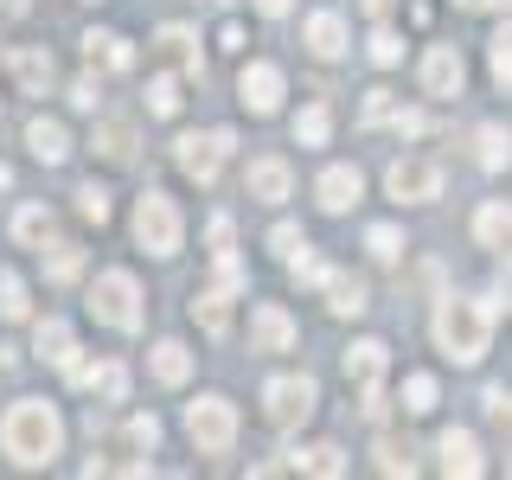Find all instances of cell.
<instances>
[{
    "instance_id": "6da1fadb",
    "label": "cell",
    "mask_w": 512,
    "mask_h": 480,
    "mask_svg": "<svg viewBox=\"0 0 512 480\" xmlns=\"http://www.w3.org/2000/svg\"><path fill=\"white\" fill-rule=\"evenodd\" d=\"M0 448H7L20 468H45V461L64 448V423L45 397H20L7 416H0Z\"/></svg>"
},
{
    "instance_id": "7a4b0ae2",
    "label": "cell",
    "mask_w": 512,
    "mask_h": 480,
    "mask_svg": "<svg viewBox=\"0 0 512 480\" xmlns=\"http://www.w3.org/2000/svg\"><path fill=\"white\" fill-rule=\"evenodd\" d=\"M487 340H493V301L448 295L442 308H436V346L455 365H480V359H487Z\"/></svg>"
},
{
    "instance_id": "3957f363",
    "label": "cell",
    "mask_w": 512,
    "mask_h": 480,
    "mask_svg": "<svg viewBox=\"0 0 512 480\" xmlns=\"http://www.w3.org/2000/svg\"><path fill=\"white\" fill-rule=\"evenodd\" d=\"M90 314L103 320V327H116V333H135L141 327V288L128 269H103V276L90 282Z\"/></svg>"
},
{
    "instance_id": "277c9868",
    "label": "cell",
    "mask_w": 512,
    "mask_h": 480,
    "mask_svg": "<svg viewBox=\"0 0 512 480\" xmlns=\"http://www.w3.org/2000/svg\"><path fill=\"white\" fill-rule=\"evenodd\" d=\"M180 205L167 199V192H141L135 199V244L148 250V256H173L180 250Z\"/></svg>"
},
{
    "instance_id": "5b68a950",
    "label": "cell",
    "mask_w": 512,
    "mask_h": 480,
    "mask_svg": "<svg viewBox=\"0 0 512 480\" xmlns=\"http://www.w3.org/2000/svg\"><path fill=\"white\" fill-rule=\"evenodd\" d=\"M186 436H192L199 455H231L237 404H231V397H199V404H186Z\"/></svg>"
},
{
    "instance_id": "8992f818",
    "label": "cell",
    "mask_w": 512,
    "mask_h": 480,
    "mask_svg": "<svg viewBox=\"0 0 512 480\" xmlns=\"http://www.w3.org/2000/svg\"><path fill=\"white\" fill-rule=\"evenodd\" d=\"M384 365H391V352H384L378 340H359V346H346V378L359 384V410L372 416H384Z\"/></svg>"
},
{
    "instance_id": "52a82bcc",
    "label": "cell",
    "mask_w": 512,
    "mask_h": 480,
    "mask_svg": "<svg viewBox=\"0 0 512 480\" xmlns=\"http://www.w3.org/2000/svg\"><path fill=\"white\" fill-rule=\"evenodd\" d=\"M231 148H237V135H231V128H212V135H180V141H173V160H180V173H186V180L212 186Z\"/></svg>"
},
{
    "instance_id": "ba28073f",
    "label": "cell",
    "mask_w": 512,
    "mask_h": 480,
    "mask_svg": "<svg viewBox=\"0 0 512 480\" xmlns=\"http://www.w3.org/2000/svg\"><path fill=\"white\" fill-rule=\"evenodd\" d=\"M314 404H320L314 378H269V384H263V416H269V429H295V423H308Z\"/></svg>"
},
{
    "instance_id": "9c48e42d",
    "label": "cell",
    "mask_w": 512,
    "mask_h": 480,
    "mask_svg": "<svg viewBox=\"0 0 512 480\" xmlns=\"http://www.w3.org/2000/svg\"><path fill=\"white\" fill-rule=\"evenodd\" d=\"M384 186H391L397 205H429V199H442V167L436 160H391Z\"/></svg>"
},
{
    "instance_id": "30bf717a",
    "label": "cell",
    "mask_w": 512,
    "mask_h": 480,
    "mask_svg": "<svg viewBox=\"0 0 512 480\" xmlns=\"http://www.w3.org/2000/svg\"><path fill=\"white\" fill-rule=\"evenodd\" d=\"M237 96H244L250 116H276V109H282V71H276V64H244Z\"/></svg>"
},
{
    "instance_id": "8fae6325",
    "label": "cell",
    "mask_w": 512,
    "mask_h": 480,
    "mask_svg": "<svg viewBox=\"0 0 512 480\" xmlns=\"http://www.w3.org/2000/svg\"><path fill=\"white\" fill-rule=\"evenodd\" d=\"M461 84H468L461 52H455V45H429V52H423V90L429 96H461Z\"/></svg>"
},
{
    "instance_id": "7c38bea8",
    "label": "cell",
    "mask_w": 512,
    "mask_h": 480,
    "mask_svg": "<svg viewBox=\"0 0 512 480\" xmlns=\"http://www.w3.org/2000/svg\"><path fill=\"white\" fill-rule=\"evenodd\" d=\"M244 186H250L263 205H282L288 192H295V173H288V160H282V154H263V160H250Z\"/></svg>"
},
{
    "instance_id": "4fadbf2b",
    "label": "cell",
    "mask_w": 512,
    "mask_h": 480,
    "mask_svg": "<svg viewBox=\"0 0 512 480\" xmlns=\"http://www.w3.org/2000/svg\"><path fill=\"white\" fill-rule=\"evenodd\" d=\"M250 340H256V352H288L295 346V320H288L276 301H263V308L250 314Z\"/></svg>"
},
{
    "instance_id": "5bb4252c",
    "label": "cell",
    "mask_w": 512,
    "mask_h": 480,
    "mask_svg": "<svg viewBox=\"0 0 512 480\" xmlns=\"http://www.w3.org/2000/svg\"><path fill=\"white\" fill-rule=\"evenodd\" d=\"M314 192H320V212H352L359 192H365V180H359V167H327Z\"/></svg>"
},
{
    "instance_id": "9a60e30c",
    "label": "cell",
    "mask_w": 512,
    "mask_h": 480,
    "mask_svg": "<svg viewBox=\"0 0 512 480\" xmlns=\"http://www.w3.org/2000/svg\"><path fill=\"white\" fill-rule=\"evenodd\" d=\"M32 352H39L45 365H58V372H71V365H77V333L64 327V320H39V333H32Z\"/></svg>"
},
{
    "instance_id": "2e32d148",
    "label": "cell",
    "mask_w": 512,
    "mask_h": 480,
    "mask_svg": "<svg viewBox=\"0 0 512 480\" xmlns=\"http://www.w3.org/2000/svg\"><path fill=\"white\" fill-rule=\"evenodd\" d=\"M436 455H442V474H480L487 468V461H480V442L468 436V429H442Z\"/></svg>"
},
{
    "instance_id": "e0dca14e",
    "label": "cell",
    "mask_w": 512,
    "mask_h": 480,
    "mask_svg": "<svg viewBox=\"0 0 512 480\" xmlns=\"http://www.w3.org/2000/svg\"><path fill=\"white\" fill-rule=\"evenodd\" d=\"M13 77H20V90H26V96H45V90L58 84V64H52V52L26 45V52H13Z\"/></svg>"
},
{
    "instance_id": "ac0fdd59",
    "label": "cell",
    "mask_w": 512,
    "mask_h": 480,
    "mask_svg": "<svg viewBox=\"0 0 512 480\" xmlns=\"http://www.w3.org/2000/svg\"><path fill=\"white\" fill-rule=\"evenodd\" d=\"M26 148H32V160L58 167V160L71 154V135H64V122H52V116H32L26 122Z\"/></svg>"
},
{
    "instance_id": "d6986e66",
    "label": "cell",
    "mask_w": 512,
    "mask_h": 480,
    "mask_svg": "<svg viewBox=\"0 0 512 480\" xmlns=\"http://www.w3.org/2000/svg\"><path fill=\"white\" fill-rule=\"evenodd\" d=\"M474 237H480L487 250H512V205H506V199H487V205L474 212Z\"/></svg>"
},
{
    "instance_id": "ffe728a7",
    "label": "cell",
    "mask_w": 512,
    "mask_h": 480,
    "mask_svg": "<svg viewBox=\"0 0 512 480\" xmlns=\"http://www.w3.org/2000/svg\"><path fill=\"white\" fill-rule=\"evenodd\" d=\"M192 320H199L212 340H218V333H231V288H218V282L199 288V295H192Z\"/></svg>"
},
{
    "instance_id": "44dd1931",
    "label": "cell",
    "mask_w": 512,
    "mask_h": 480,
    "mask_svg": "<svg viewBox=\"0 0 512 480\" xmlns=\"http://www.w3.org/2000/svg\"><path fill=\"white\" fill-rule=\"evenodd\" d=\"M71 378L77 384H84V391H96V397H109V404H122V397H128V372H122V365H71Z\"/></svg>"
},
{
    "instance_id": "7402d4cb",
    "label": "cell",
    "mask_w": 512,
    "mask_h": 480,
    "mask_svg": "<svg viewBox=\"0 0 512 480\" xmlns=\"http://www.w3.org/2000/svg\"><path fill=\"white\" fill-rule=\"evenodd\" d=\"M474 148H480V167H487V173L512 167V128L506 122H480L474 128Z\"/></svg>"
},
{
    "instance_id": "603a6c76",
    "label": "cell",
    "mask_w": 512,
    "mask_h": 480,
    "mask_svg": "<svg viewBox=\"0 0 512 480\" xmlns=\"http://www.w3.org/2000/svg\"><path fill=\"white\" fill-rule=\"evenodd\" d=\"M320 288H327V308L333 314H365V282L359 276H346V269H327V282H320Z\"/></svg>"
},
{
    "instance_id": "cb8c5ba5",
    "label": "cell",
    "mask_w": 512,
    "mask_h": 480,
    "mask_svg": "<svg viewBox=\"0 0 512 480\" xmlns=\"http://www.w3.org/2000/svg\"><path fill=\"white\" fill-rule=\"evenodd\" d=\"M308 52L314 58H340L346 52V20L340 13H314L308 20Z\"/></svg>"
},
{
    "instance_id": "d4e9b609",
    "label": "cell",
    "mask_w": 512,
    "mask_h": 480,
    "mask_svg": "<svg viewBox=\"0 0 512 480\" xmlns=\"http://www.w3.org/2000/svg\"><path fill=\"white\" fill-rule=\"evenodd\" d=\"M148 365H154L160 384H186V378H192V352H186L180 340H160V346L148 352Z\"/></svg>"
},
{
    "instance_id": "484cf974",
    "label": "cell",
    "mask_w": 512,
    "mask_h": 480,
    "mask_svg": "<svg viewBox=\"0 0 512 480\" xmlns=\"http://www.w3.org/2000/svg\"><path fill=\"white\" fill-rule=\"evenodd\" d=\"M160 52H167L173 64H180L186 77H199V71H205V58H199V39H192L186 26H160Z\"/></svg>"
},
{
    "instance_id": "4316f807",
    "label": "cell",
    "mask_w": 512,
    "mask_h": 480,
    "mask_svg": "<svg viewBox=\"0 0 512 480\" xmlns=\"http://www.w3.org/2000/svg\"><path fill=\"white\" fill-rule=\"evenodd\" d=\"M288 461H295L301 474H320V480H340V474H346V455H340V448H333V442L295 448V455H288Z\"/></svg>"
},
{
    "instance_id": "83f0119b",
    "label": "cell",
    "mask_w": 512,
    "mask_h": 480,
    "mask_svg": "<svg viewBox=\"0 0 512 480\" xmlns=\"http://www.w3.org/2000/svg\"><path fill=\"white\" fill-rule=\"evenodd\" d=\"M84 52H90V64H103V71H128V64H135V52H128L122 32H90Z\"/></svg>"
},
{
    "instance_id": "f1b7e54d",
    "label": "cell",
    "mask_w": 512,
    "mask_h": 480,
    "mask_svg": "<svg viewBox=\"0 0 512 480\" xmlns=\"http://www.w3.org/2000/svg\"><path fill=\"white\" fill-rule=\"evenodd\" d=\"M327 135H333L327 103H308V109L295 116V141H301V148H327Z\"/></svg>"
},
{
    "instance_id": "f546056e",
    "label": "cell",
    "mask_w": 512,
    "mask_h": 480,
    "mask_svg": "<svg viewBox=\"0 0 512 480\" xmlns=\"http://www.w3.org/2000/svg\"><path fill=\"white\" fill-rule=\"evenodd\" d=\"M52 231H58V218L45 212V205H26V212L13 218V237H20V244H45Z\"/></svg>"
},
{
    "instance_id": "4dcf8cb0",
    "label": "cell",
    "mask_w": 512,
    "mask_h": 480,
    "mask_svg": "<svg viewBox=\"0 0 512 480\" xmlns=\"http://www.w3.org/2000/svg\"><path fill=\"white\" fill-rule=\"evenodd\" d=\"M96 154H103V160H128V154H135V128H128V122H103V128H96Z\"/></svg>"
},
{
    "instance_id": "1f68e13d",
    "label": "cell",
    "mask_w": 512,
    "mask_h": 480,
    "mask_svg": "<svg viewBox=\"0 0 512 480\" xmlns=\"http://www.w3.org/2000/svg\"><path fill=\"white\" fill-rule=\"evenodd\" d=\"M436 397L442 391H436V378H429V372H410L404 378V410L410 416H429V410H436Z\"/></svg>"
},
{
    "instance_id": "d6a6232c",
    "label": "cell",
    "mask_w": 512,
    "mask_h": 480,
    "mask_svg": "<svg viewBox=\"0 0 512 480\" xmlns=\"http://www.w3.org/2000/svg\"><path fill=\"white\" fill-rule=\"evenodd\" d=\"M487 64H493V84L512 90V26L493 32V45H487Z\"/></svg>"
},
{
    "instance_id": "836d02e7",
    "label": "cell",
    "mask_w": 512,
    "mask_h": 480,
    "mask_svg": "<svg viewBox=\"0 0 512 480\" xmlns=\"http://www.w3.org/2000/svg\"><path fill=\"white\" fill-rule=\"evenodd\" d=\"M365 250H372L378 263H397V256H404V231H397V224H372V231H365Z\"/></svg>"
},
{
    "instance_id": "e575fe53",
    "label": "cell",
    "mask_w": 512,
    "mask_h": 480,
    "mask_svg": "<svg viewBox=\"0 0 512 480\" xmlns=\"http://www.w3.org/2000/svg\"><path fill=\"white\" fill-rule=\"evenodd\" d=\"M0 314H7V320H26V314H32V301H26V282L13 276V269H0Z\"/></svg>"
},
{
    "instance_id": "d590c367",
    "label": "cell",
    "mask_w": 512,
    "mask_h": 480,
    "mask_svg": "<svg viewBox=\"0 0 512 480\" xmlns=\"http://www.w3.org/2000/svg\"><path fill=\"white\" fill-rule=\"evenodd\" d=\"M77 269H84V250H77V244H52V256H45V276H52V282H71Z\"/></svg>"
},
{
    "instance_id": "8d00e7d4",
    "label": "cell",
    "mask_w": 512,
    "mask_h": 480,
    "mask_svg": "<svg viewBox=\"0 0 512 480\" xmlns=\"http://www.w3.org/2000/svg\"><path fill=\"white\" fill-rule=\"evenodd\" d=\"M288 276H295L301 288H320V282H327V263L308 256V244H301V256H288Z\"/></svg>"
},
{
    "instance_id": "74e56055",
    "label": "cell",
    "mask_w": 512,
    "mask_h": 480,
    "mask_svg": "<svg viewBox=\"0 0 512 480\" xmlns=\"http://www.w3.org/2000/svg\"><path fill=\"white\" fill-rule=\"evenodd\" d=\"M148 109H154V116H173V109H180V77H154V84H148Z\"/></svg>"
},
{
    "instance_id": "f35d334b",
    "label": "cell",
    "mask_w": 512,
    "mask_h": 480,
    "mask_svg": "<svg viewBox=\"0 0 512 480\" xmlns=\"http://www.w3.org/2000/svg\"><path fill=\"white\" fill-rule=\"evenodd\" d=\"M77 212H84L90 224H103V218H109V192L96 186V180H90V186H77Z\"/></svg>"
},
{
    "instance_id": "ab89813d",
    "label": "cell",
    "mask_w": 512,
    "mask_h": 480,
    "mask_svg": "<svg viewBox=\"0 0 512 480\" xmlns=\"http://www.w3.org/2000/svg\"><path fill=\"white\" fill-rule=\"evenodd\" d=\"M391 116H397V96L391 90H365V122L378 128V122H391Z\"/></svg>"
},
{
    "instance_id": "60d3db41",
    "label": "cell",
    "mask_w": 512,
    "mask_h": 480,
    "mask_svg": "<svg viewBox=\"0 0 512 480\" xmlns=\"http://www.w3.org/2000/svg\"><path fill=\"white\" fill-rule=\"evenodd\" d=\"M397 58H404V39H397V32H372V64H397Z\"/></svg>"
},
{
    "instance_id": "b9f144b4",
    "label": "cell",
    "mask_w": 512,
    "mask_h": 480,
    "mask_svg": "<svg viewBox=\"0 0 512 480\" xmlns=\"http://www.w3.org/2000/svg\"><path fill=\"white\" fill-rule=\"evenodd\" d=\"M71 103L84 109V116H96V103H103V84H96V77H77V84H71Z\"/></svg>"
},
{
    "instance_id": "7bdbcfd3",
    "label": "cell",
    "mask_w": 512,
    "mask_h": 480,
    "mask_svg": "<svg viewBox=\"0 0 512 480\" xmlns=\"http://www.w3.org/2000/svg\"><path fill=\"white\" fill-rule=\"evenodd\" d=\"M269 250H276V256H295L301 250V224H276V231H269Z\"/></svg>"
},
{
    "instance_id": "ee69618b",
    "label": "cell",
    "mask_w": 512,
    "mask_h": 480,
    "mask_svg": "<svg viewBox=\"0 0 512 480\" xmlns=\"http://www.w3.org/2000/svg\"><path fill=\"white\" fill-rule=\"evenodd\" d=\"M128 442H135V448H154L160 442V423H154V416H135V423H128Z\"/></svg>"
},
{
    "instance_id": "f6af8a7d",
    "label": "cell",
    "mask_w": 512,
    "mask_h": 480,
    "mask_svg": "<svg viewBox=\"0 0 512 480\" xmlns=\"http://www.w3.org/2000/svg\"><path fill=\"white\" fill-rule=\"evenodd\" d=\"M487 416H493V423H500L506 436H512V397H506V391H487Z\"/></svg>"
},
{
    "instance_id": "bcb514c9",
    "label": "cell",
    "mask_w": 512,
    "mask_h": 480,
    "mask_svg": "<svg viewBox=\"0 0 512 480\" xmlns=\"http://www.w3.org/2000/svg\"><path fill=\"white\" fill-rule=\"evenodd\" d=\"M378 468H384V474H404V480H410V461L397 455V442H384V448H378Z\"/></svg>"
},
{
    "instance_id": "7dc6e473",
    "label": "cell",
    "mask_w": 512,
    "mask_h": 480,
    "mask_svg": "<svg viewBox=\"0 0 512 480\" xmlns=\"http://www.w3.org/2000/svg\"><path fill=\"white\" fill-rule=\"evenodd\" d=\"M231 218H212V256H231Z\"/></svg>"
},
{
    "instance_id": "c3c4849f",
    "label": "cell",
    "mask_w": 512,
    "mask_h": 480,
    "mask_svg": "<svg viewBox=\"0 0 512 480\" xmlns=\"http://www.w3.org/2000/svg\"><path fill=\"white\" fill-rule=\"evenodd\" d=\"M256 13H269V20H282V13H288V0H256Z\"/></svg>"
},
{
    "instance_id": "681fc988",
    "label": "cell",
    "mask_w": 512,
    "mask_h": 480,
    "mask_svg": "<svg viewBox=\"0 0 512 480\" xmlns=\"http://www.w3.org/2000/svg\"><path fill=\"white\" fill-rule=\"evenodd\" d=\"M365 13H372V20H384V13H391V0H359Z\"/></svg>"
},
{
    "instance_id": "f907efd6",
    "label": "cell",
    "mask_w": 512,
    "mask_h": 480,
    "mask_svg": "<svg viewBox=\"0 0 512 480\" xmlns=\"http://www.w3.org/2000/svg\"><path fill=\"white\" fill-rule=\"evenodd\" d=\"M0 13H26V0H0Z\"/></svg>"
},
{
    "instance_id": "816d5d0a",
    "label": "cell",
    "mask_w": 512,
    "mask_h": 480,
    "mask_svg": "<svg viewBox=\"0 0 512 480\" xmlns=\"http://www.w3.org/2000/svg\"><path fill=\"white\" fill-rule=\"evenodd\" d=\"M0 186H13V167H7V160H0Z\"/></svg>"
},
{
    "instance_id": "f5cc1de1",
    "label": "cell",
    "mask_w": 512,
    "mask_h": 480,
    "mask_svg": "<svg viewBox=\"0 0 512 480\" xmlns=\"http://www.w3.org/2000/svg\"><path fill=\"white\" fill-rule=\"evenodd\" d=\"M461 7H493V0H461Z\"/></svg>"
}]
</instances>
